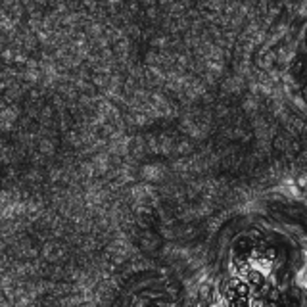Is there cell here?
<instances>
[{"instance_id": "6da1fadb", "label": "cell", "mask_w": 307, "mask_h": 307, "mask_svg": "<svg viewBox=\"0 0 307 307\" xmlns=\"http://www.w3.org/2000/svg\"><path fill=\"white\" fill-rule=\"evenodd\" d=\"M292 73L296 77H302V79H307V58H298V60L292 63Z\"/></svg>"}, {"instance_id": "7a4b0ae2", "label": "cell", "mask_w": 307, "mask_h": 307, "mask_svg": "<svg viewBox=\"0 0 307 307\" xmlns=\"http://www.w3.org/2000/svg\"><path fill=\"white\" fill-rule=\"evenodd\" d=\"M248 280H249V284H253V286H261L263 282H265V276L261 271H249L248 273Z\"/></svg>"}, {"instance_id": "3957f363", "label": "cell", "mask_w": 307, "mask_h": 307, "mask_svg": "<svg viewBox=\"0 0 307 307\" xmlns=\"http://www.w3.org/2000/svg\"><path fill=\"white\" fill-rule=\"evenodd\" d=\"M234 292H236V296L246 298V296L249 294V288H248L246 284H242V282H234Z\"/></svg>"}, {"instance_id": "277c9868", "label": "cell", "mask_w": 307, "mask_h": 307, "mask_svg": "<svg viewBox=\"0 0 307 307\" xmlns=\"http://www.w3.org/2000/svg\"><path fill=\"white\" fill-rule=\"evenodd\" d=\"M296 184H298L302 190H307V173H302V175L296 179Z\"/></svg>"}, {"instance_id": "5b68a950", "label": "cell", "mask_w": 307, "mask_h": 307, "mask_svg": "<svg viewBox=\"0 0 307 307\" xmlns=\"http://www.w3.org/2000/svg\"><path fill=\"white\" fill-rule=\"evenodd\" d=\"M263 255H265V259H275V257H276V249H275V248H265Z\"/></svg>"}, {"instance_id": "8992f818", "label": "cell", "mask_w": 307, "mask_h": 307, "mask_svg": "<svg viewBox=\"0 0 307 307\" xmlns=\"http://www.w3.org/2000/svg\"><path fill=\"white\" fill-rule=\"evenodd\" d=\"M259 290H261L259 294H263V296H265V294H269V292H271V284H267V282H263V284L259 286Z\"/></svg>"}, {"instance_id": "52a82bcc", "label": "cell", "mask_w": 307, "mask_h": 307, "mask_svg": "<svg viewBox=\"0 0 307 307\" xmlns=\"http://www.w3.org/2000/svg\"><path fill=\"white\" fill-rule=\"evenodd\" d=\"M278 298H280L278 290H273V288H271V300H273V302H278Z\"/></svg>"}, {"instance_id": "ba28073f", "label": "cell", "mask_w": 307, "mask_h": 307, "mask_svg": "<svg viewBox=\"0 0 307 307\" xmlns=\"http://www.w3.org/2000/svg\"><path fill=\"white\" fill-rule=\"evenodd\" d=\"M248 273H249V269H248V267H242V269H240V275H242V276H248Z\"/></svg>"}, {"instance_id": "9c48e42d", "label": "cell", "mask_w": 307, "mask_h": 307, "mask_svg": "<svg viewBox=\"0 0 307 307\" xmlns=\"http://www.w3.org/2000/svg\"><path fill=\"white\" fill-rule=\"evenodd\" d=\"M304 98L307 100V85H306V89H304Z\"/></svg>"}]
</instances>
